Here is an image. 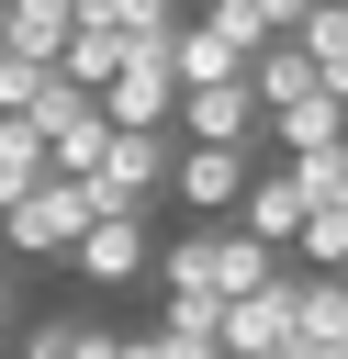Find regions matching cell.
<instances>
[{"label":"cell","mask_w":348,"mask_h":359,"mask_svg":"<svg viewBox=\"0 0 348 359\" xmlns=\"http://www.w3.org/2000/svg\"><path fill=\"white\" fill-rule=\"evenodd\" d=\"M269 269H281V247H258L247 224H191V236H168V247H157V269H146V280H157L168 303H236V292H258Z\"/></svg>","instance_id":"cell-1"},{"label":"cell","mask_w":348,"mask_h":359,"mask_svg":"<svg viewBox=\"0 0 348 359\" xmlns=\"http://www.w3.org/2000/svg\"><path fill=\"white\" fill-rule=\"evenodd\" d=\"M79 224H90V191L45 168L22 202H0V258H11V269H22V258H67V247H79Z\"/></svg>","instance_id":"cell-2"},{"label":"cell","mask_w":348,"mask_h":359,"mask_svg":"<svg viewBox=\"0 0 348 359\" xmlns=\"http://www.w3.org/2000/svg\"><path fill=\"white\" fill-rule=\"evenodd\" d=\"M168 146H180V135H112L101 168L79 180V191H90V224H101V213H146V202L168 191Z\"/></svg>","instance_id":"cell-3"},{"label":"cell","mask_w":348,"mask_h":359,"mask_svg":"<svg viewBox=\"0 0 348 359\" xmlns=\"http://www.w3.org/2000/svg\"><path fill=\"white\" fill-rule=\"evenodd\" d=\"M247 168H258V146H168V191H180L202 224H225V213H236Z\"/></svg>","instance_id":"cell-4"},{"label":"cell","mask_w":348,"mask_h":359,"mask_svg":"<svg viewBox=\"0 0 348 359\" xmlns=\"http://www.w3.org/2000/svg\"><path fill=\"white\" fill-rule=\"evenodd\" d=\"M67 269H79V280H101V292L146 280V269H157V236H146V213H101V224H79Z\"/></svg>","instance_id":"cell-5"},{"label":"cell","mask_w":348,"mask_h":359,"mask_svg":"<svg viewBox=\"0 0 348 359\" xmlns=\"http://www.w3.org/2000/svg\"><path fill=\"white\" fill-rule=\"evenodd\" d=\"M213 337H225V359H269V348H292V258H281L258 292H236V303L213 314Z\"/></svg>","instance_id":"cell-6"},{"label":"cell","mask_w":348,"mask_h":359,"mask_svg":"<svg viewBox=\"0 0 348 359\" xmlns=\"http://www.w3.org/2000/svg\"><path fill=\"white\" fill-rule=\"evenodd\" d=\"M168 135H180V146H258V101H247V67H236V79H213V90H180Z\"/></svg>","instance_id":"cell-7"},{"label":"cell","mask_w":348,"mask_h":359,"mask_svg":"<svg viewBox=\"0 0 348 359\" xmlns=\"http://www.w3.org/2000/svg\"><path fill=\"white\" fill-rule=\"evenodd\" d=\"M303 213H314V191H303V168H292V157L247 168V191H236V224H247L258 247H292V236H303Z\"/></svg>","instance_id":"cell-8"},{"label":"cell","mask_w":348,"mask_h":359,"mask_svg":"<svg viewBox=\"0 0 348 359\" xmlns=\"http://www.w3.org/2000/svg\"><path fill=\"white\" fill-rule=\"evenodd\" d=\"M258 146H269V157L348 146V101H337V90H292V101H269V112H258Z\"/></svg>","instance_id":"cell-9"},{"label":"cell","mask_w":348,"mask_h":359,"mask_svg":"<svg viewBox=\"0 0 348 359\" xmlns=\"http://www.w3.org/2000/svg\"><path fill=\"white\" fill-rule=\"evenodd\" d=\"M101 146H112L101 101H67V112L45 123V168H56V180H90V168H101Z\"/></svg>","instance_id":"cell-10"},{"label":"cell","mask_w":348,"mask_h":359,"mask_svg":"<svg viewBox=\"0 0 348 359\" xmlns=\"http://www.w3.org/2000/svg\"><path fill=\"white\" fill-rule=\"evenodd\" d=\"M292 45H303L314 90H337V101H348V0H314V11L292 22Z\"/></svg>","instance_id":"cell-11"},{"label":"cell","mask_w":348,"mask_h":359,"mask_svg":"<svg viewBox=\"0 0 348 359\" xmlns=\"http://www.w3.org/2000/svg\"><path fill=\"white\" fill-rule=\"evenodd\" d=\"M292 90H314V67H303V45H292V34H269V45L247 56V101L269 112V101H292Z\"/></svg>","instance_id":"cell-12"},{"label":"cell","mask_w":348,"mask_h":359,"mask_svg":"<svg viewBox=\"0 0 348 359\" xmlns=\"http://www.w3.org/2000/svg\"><path fill=\"white\" fill-rule=\"evenodd\" d=\"M0 34H11V56H45V67H56V45H67V0H0Z\"/></svg>","instance_id":"cell-13"},{"label":"cell","mask_w":348,"mask_h":359,"mask_svg":"<svg viewBox=\"0 0 348 359\" xmlns=\"http://www.w3.org/2000/svg\"><path fill=\"white\" fill-rule=\"evenodd\" d=\"M292 337H348V292L326 269H292Z\"/></svg>","instance_id":"cell-14"},{"label":"cell","mask_w":348,"mask_h":359,"mask_svg":"<svg viewBox=\"0 0 348 359\" xmlns=\"http://www.w3.org/2000/svg\"><path fill=\"white\" fill-rule=\"evenodd\" d=\"M45 180V123H22V112H0V202H22Z\"/></svg>","instance_id":"cell-15"},{"label":"cell","mask_w":348,"mask_h":359,"mask_svg":"<svg viewBox=\"0 0 348 359\" xmlns=\"http://www.w3.org/2000/svg\"><path fill=\"white\" fill-rule=\"evenodd\" d=\"M11 325H22V269L0 258V337H11Z\"/></svg>","instance_id":"cell-16"},{"label":"cell","mask_w":348,"mask_h":359,"mask_svg":"<svg viewBox=\"0 0 348 359\" xmlns=\"http://www.w3.org/2000/svg\"><path fill=\"white\" fill-rule=\"evenodd\" d=\"M303 11H314V0H269V34H292V22H303Z\"/></svg>","instance_id":"cell-17"},{"label":"cell","mask_w":348,"mask_h":359,"mask_svg":"<svg viewBox=\"0 0 348 359\" xmlns=\"http://www.w3.org/2000/svg\"><path fill=\"white\" fill-rule=\"evenodd\" d=\"M326 280H337V292H348V258H337V269H326Z\"/></svg>","instance_id":"cell-18"},{"label":"cell","mask_w":348,"mask_h":359,"mask_svg":"<svg viewBox=\"0 0 348 359\" xmlns=\"http://www.w3.org/2000/svg\"><path fill=\"white\" fill-rule=\"evenodd\" d=\"M11 359H22V348H11Z\"/></svg>","instance_id":"cell-19"}]
</instances>
